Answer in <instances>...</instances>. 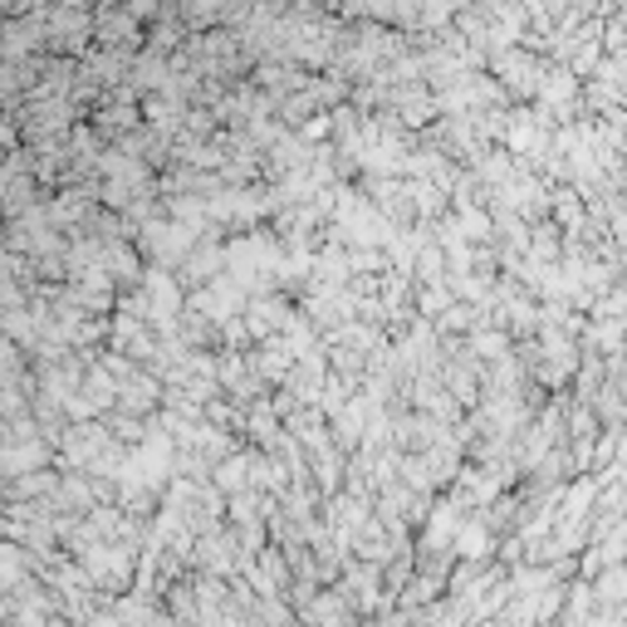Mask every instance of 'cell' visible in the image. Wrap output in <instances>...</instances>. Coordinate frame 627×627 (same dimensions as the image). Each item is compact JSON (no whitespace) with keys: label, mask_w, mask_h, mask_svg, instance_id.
Instances as JSON below:
<instances>
[{"label":"cell","mask_w":627,"mask_h":627,"mask_svg":"<svg viewBox=\"0 0 627 627\" xmlns=\"http://www.w3.org/2000/svg\"><path fill=\"white\" fill-rule=\"evenodd\" d=\"M603 594H608V598H627V578H623V574H613L608 584H603Z\"/></svg>","instance_id":"obj_1"}]
</instances>
